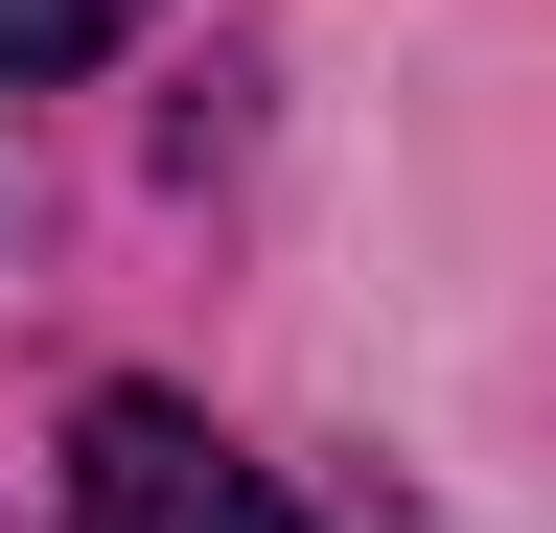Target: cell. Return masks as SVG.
Wrapping results in <instances>:
<instances>
[{
    "instance_id": "1",
    "label": "cell",
    "mask_w": 556,
    "mask_h": 533,
    "mask_svg": "<svg viewBox=\"0 0 556 533\" xmlns=\"http://www.w3.org/2000/svg\"><path fill=\"white\" fill-rule=\"evenodd\" d=\"M70 533H302L278 464H232L186 394H93L70 418Z\"/></svg>"
},
{
    "instance_id": "2",
    "label": "cell",
    "mask_w": 556,
    "mask_h": 533,
    "mask_svg": "<svg viewBox=\"0 0 556 533\" xmlns=\"http://www.w3.org/2000/svg\"><path fill=\"white\" fill-rule=\"evenodd\" d=\"M116 24H139V0H0V71H93Z\"/></svg>"
}]
</instances>
